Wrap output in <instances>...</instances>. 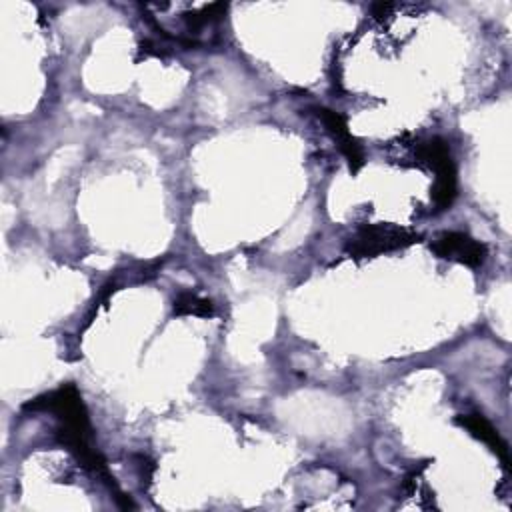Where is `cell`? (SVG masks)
I'll list each match as a JSON object with an SVG mask.
<instances>
[{
  "mask_svg": "<svg viewBox=\"0 0 512 512\" xmlns=\"http://www.w3.org/2000/svg\"><path fill=\"white\" fill-rule=\"evenodd\" d=\"M430 248L446 260H456L470 268L480 266L486 260V246L464 232H442L434 238Z\"/></svg>",
  "mask_w": 512,
  "mask_h": 512,
  "instance_id": "277c9868",
  "label": "cell"
},
{
  "mask_svg": "<svg viewBox=\"0 0 512 512\" xmlns=\"http://www.w3.org/2000/svg\"><path fill=\"white\" fill-rule=\"evenodd\" d=\"M456 422L460 426H464L474 438L482 440L484 444L490 446L492 452H496V456L504 462L506 468H510V456H508V446L506 442L500 438V434L494 430V426L482 416V414H466V416H458Z\"/></svg>",
  "mask_w": 512,
  "mask_h": 512,
  "instance_id": "8992f818",
  "label": "cell"
},
{
  "mask_svg": "<svg viewBox=\"0 0 512 512\" xmlns=\"http://www.w3.org/2000/svg\"><path fill=\"white\" fill-rule=\"evenodd\" d=\"M316 114L318 118L324 122V126L328 128V132L334 136V140L338 142V148L340 152L346 156L348 160V166H350V172L356 174L362 166H364V154H362V148L358 144V140L350 134L348 130V124L346 120L330 110V108H316Z\"/></svg>",
  "mask_w": 512,
  "mask_h": 512,
  "instance_id": "5b68a950",
  "label": "cell"
},
{
  "mask_svg": "<svg viewBox=\"0 0 512 512\" xmlns=\"http://www.w3.org/2000/svg\"><path fill=\"white\" fill-rule=\"evenodd\" d=\"M24 410H48L56 414V418L60 420V428H58L60 442L66 448H70L78 456V460L84 466H88L96 476L104 478V482L110 486V490L114 492V498L122 508H134L130 498H126L120 492L114 478L108 474L104 458L90 446L92 434H90L88 414L74 384H64L54 392H48L32 402H26Z\"/></svg>",
  "mask_w": 512,
  "mask_h": 512,
  "instance_id": "6da1fadb",
  "label": "cell"
},
{
  "mask_svg": "<svg viewBox=\"0 0 512 512\" xmlns=\"http://www.w3.org/2000/svg\"><path fill=\"white\" fill-rule=\"evenodd\" d=\"M172 312H174L176 316L192 314V316L208 318V316L214 314V308H212V302H210V300L200 298L198 294H192V292H182V294L174 300Z\"/></svg>",
  "mask_w": 512,
  "mask_h": 512,
  "instance_id": "52a82bcc",
  "label": "cell"
},
{
  "mask_svg": "<svg viewBox=\"0 0 512 512\" xmlns=\"http://www.w3.org/2000/svg\"><path fill=\"white\" fill-rule=\"evenodd\" d=\"M418 234L406 228L388 226V224H366L356 230V234L348 240L346 252L354 258H368L382 252H390L396 248L410 246L418 242Z\"/></svg>",
  "mask_w": 512,
  "mask_h": 512,
  "instance_id": "7a4b0ae2",
  "label": "cell"
},
{
  "mask_svg": "<svg viewBox=\"0 0 512 512\" xmlns=\"http://www.w3.org/2000/svg\"><path fill=\"white\" fill-rule=\"evenodd\" d=\"M416 156L420 162L428 164L436 172V182L432 188V198L438 210L450 208L456 198V168L448 150V144L440 138H432L422 142L416 148Z\"/></svg>",
  "mask_w": 512,
  "mask_h": 512,
  "instance_id": "3957f363",
  "label": "cell"
}]
</instances>
